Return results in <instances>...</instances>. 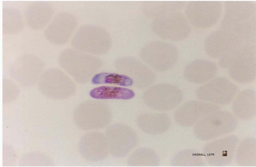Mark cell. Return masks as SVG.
<instances>
[{"label": "cell", "mask_w": 256, "mask_h": 167, "mask_svg": "<svg viewBox=\"0 0 256 167\" xmlns=\"http://www.w3.org/2000/svg\"><path fill=\"white\" fill-rule=\"evenodd\" d=\"M39 90L48 97L63 99L72 95L76 86L72 80L58 68L47 69L40 77L37 81Z\"/></svg>", "instance_id": "obj_1"}, {"label": "cell", "mask_w": 256, "mask_h": 167, "mask_svg": "<svg viewBox=\"0 0 256 167\" xmlns=\"http://www.w3.org/2000/svg\"><path fill=\"white\" fill-rule=\"evenodd\" d=\"M140 57L150 67L157 71L163 72L172 68L178 58L176 47L161 41L150 42L141 49Z\"/></svg>", "instance_id": "obj_2"}, {"label": "cell", "mask_w": 256, "mask_h": 167, "mask_svg": "<svg viewBox=\"0 0 256 167\" xmlns=\"http://www.w3.org/2000/svg\"><path fill=\"white\" fill-rule=\"evenodd\" d=\"M183 93L179 87L168 84H155L146 90L142 98L145 104L153 109L171 110L182 101Z\"/></svg>", "instance_id": "obj_3"}, {"label": "cell", "mask_w": 256, "mask_h": 167, "mask_svg": "<svg viewBox=\"0 0 256 167\" xmlns=\"http://www.w3.org/2000/svg\"><path fill=\"white\" fill-rule=\"evenodd\" d=\"M239 90L238 87L227 78L222 76L214 78L197 89L199 99L220 105L229 103Z\"/></svg>", "instance_id": "obj_4"}, {"label": "cell", "mask_w": 256, "mask_h": 167, "mask_svg": "<svg viewBox=\"0 0 256 167\" xmlns=\"http://www.w3.org/2000/svg\"><path fill=\"white\" fill-rule=\"evenodd\" d=\"M219 1H191L186 5L185 12L189 22L199 28L211 27L218 21L222 12Z\"/></svg>", "instance_id": "obj_5"}, {"label": "cell", "mask_w": 256, "mask_h": 167, "mask_svg": "<svg viewBox=\"0 0 256 167\" xmlns=\"http://www.w3.org/2000/svg\"><path fill=\"white\" fill-rule=\"evenodd\" d=\"M153 32L163 39L172 41L185 39L190 31V27L185 17L175 12L156 18L152 23Z\"/></svg>", "instance_id": "obj_6"}, {"label": "cell", "mask_w": 256, "mask_h": 167, "mask_svg": "<svg viewBox=\"0 0 256 167\" xmlns=\"http://www.w3.org/2000/svg\"><path fill=\"white\" fill-rule=\"evenodd\" d=\"M45 64L37 57L24 55L13 62L10 68L11 76L22 86L29 87L38 80L44 70Z\"/></svg>", "instance_id": "obj_7"}, {"label": "cell", "mask_w": 256, "mask_h": 167, "mask_svg": "<svg viewBox=\"0 0 256 167\" xmlns=\"http://www.w3.org/2000/svg\"><path fill=\"white\" fill-rule=\"evenodd\" d=\"M58 60L61 66L80 84L88 82L99 69L97 67L88 65V63L78 61L77 52L70 49L62 51Z\"/></svg>", "instance_id": "obj_8"}, {"label": "cell", "mask_w": 256, "mask_h": 167, "mask_svg": "<svg viewBox=\"0 0 256 167\" xmlns=\"http://www.w3.org/2000/svg\"><path fill=\"white\" fill-rule=\"evenodd\" d=\"M242 41L230 32L222 29L213 32L207 37L205 48L209 56L220 58L229 49L241 44Z\"/></svg>", "instance_id": "obj_9"}, {"label": "cell", "mask_w": 256, "mask_h": 167, "mask_svg": "<svg viewBox=\"0 0 256 167\" xmlns=\"http://www.w3.org/2000/svg\"><path fill=\"white\" fill-rule=\"evenodd\" d=\"M218 70L217 66L214 62L199 59L190 62L185 66L184 75L190 83L203 84L213 78Z\"/></svg>", "instance_id": "obj_10"}, {"label": "cell", "mask_w": 256, "mask_h": 167, "mask_svg": "<svg viewBox=\"0 0 256 167\" xmlns=\"http://www.w3.org/2000/svg\"><path fill=\"white\" fill-rule=\"evenodd\" d=\"M125 58V65L120 70V72L131 78L136 88L142 89L154 82L156 75L151 69L135 58Z\"/></svg>", "instance_id": "obj_11"}, {"label": "cell", "mask_w": 256, "mask_h": 167, "mask_svg": "<svg viewBox=\"0 0 256 167\" xmlns=\"http://www.w3.org/2000/svg\"><path fill=\"white\" fill-rule=\"evenodd\" d=\"M226 4L225 14L221 24L223 30L251 19L255 10V4L251 1H228Z\"/></svg>", "instance_id": "obj_12"}, {"label": "cell", "mask_w": 256, "mask_h": 167, "mask_svg": "<svg viewBox=\"0 0 256 167\" xmlns=\"http://www.w3.org/2000/svg\"><path fill=\"white\" fill-rule=\"evenodd\" d=\"M54 13L53 8L50 3L44 1H36L26 8L24 17L29 27L40 30L47 24Z\"/></svg>", "instance_id": "obj_13"}, {"label": "cell", "mask_w": 256, "mask_h": 167, "mask_svg": "<svg viewBox=\"0 0 256 167\" xmlns=\"http://www.w3.org/2000/svg\"><path fill=\"white\" fill-rule=\"evenodd\" d=\"M72 29L71 17L63 13L57 14L45 30L46 39L51 43L62 45L67 41Z\"/></svg>", "instance_id": "obj_14"}, {"label": "cell", "mask_w": 256, "mask_h": 167, "mask_svg": "<svg viewBox=\"0 0 256 167\" xmlns=\"http://www.w3.org/2000/svg\"><path fill=\"white\" fill-rule=\"evenodd\" d=\"M216 105L202 101L192 100L184 103L174 113L175 121L179 124L195 120L218 109Z\"/></svg>", "instance_id": "obj_15"}, {"label": "cell", "mask_w": 256, "mask_h": 167, "mask_svg": "<svg viewBox=\"0 0 256 167\" xmlns=\"http://www.w3.org/2000/svg\"><path fill=\"white\" fill-rule=\"evenodd\" d=\"M255 56H251L239 59L229 67L228 74L235 82L247 84L256 78Z\"/></svg>", "instance_id": "obj_16"}, {"label": "cell", "mask_w": 256, "mask_h": 167, "mask_svg": "<svg viewBox=\"0 0 256 167\" xmlns=\"http://www.w3.org/2000/svg\"><path fill=\"white\" fill-rule=\"evenodd\" d=\"M137 122L141 130L153 134L165 132L171 123L168 116L163 113H142L138 116Z\"/></svg>", "instance_id": "obj_17"}, {"label": "cell", "mask_w": 256, "mask_h": 167, "mask_svg": "<svg viewBox=\"0 0 256 167\" xmlns=\"http://www.w3.org/2000/svg\"><path fill=\"white\" fill-rule=\"evenodd\" d=\"M256 91L251 89L241 91L237 95L233 105V110L237 116L246 118L255 113Z\"/></svg>", "instance_id": "obj_18"}, {"label": "cell", "mask_w": 256, "mask_h": 167, "mask_svg": "<svg viewBox=\"0 0 256 167\" xmlns=\"http://www.w3.org/2000/svg\"><path fill=\"white\" fill-rule=\"evenodd\" d=\"M184 4V1H146L143 3L142 8L147 16L158 18L175 12L181 9Z\"/></svg>", "instance_id": "obj_19"}, {"label": "cell", "mask_w": 256, "mask_h": 167, "mask_svg": "<svg viewBox=\"0 0 256 167\" xmlns=\"http://www.w3.org/2000/svg\"><path fill=\"white\" fill-rule=\"evenodd\" d=\"M89 95L93 98L98 99H119L127 100L135 96L131 89L120 87L103 86L92 89Z\"/></svg>", "instance_id": "obj_20"}, {"label": "cell", "mask_w": 256, "mask_h": 167, "mask_svg": "<svg viewBox=\"0 0 256 167\" xmlns=\"http://www.w3.org/2000/svg\"><path fill=\"white\" fill-rule=\"evenodd\" d=\"M251 56H255V46L250 43H242L229 49L220 58L219 64L223 68H228L238 59Z\"/></svg>", "instance_id": "obj_21"}, {"label": "cell", "mask_w": 256, "mask_h": 167, "mask_svg": "<svg viewBox=\"0 0 256 167\" xmlns=\"http://www.w3.org/2000/svg\"><path fill=\"white\" fill-rule=\"evenodd\" d=\"M24 23L18 9L10 7L3 8V32L7 34L18 33L23 28Z\"/></svg>", "instance_id": "obj_22"}, {"label": "cell", "mask_w": 256, "mask_h": 167, "mask_svg": "<svg viewBox=\"0 0 256 167\" xmlns=\"http://www.w3.org/2000/svg\"><path fill=\"white\" fill-rule=\"evenodd\" d=\"M94 84H110L127 87L134 85L133 80L122 74L102 72L95 75L91 79Z\"/></svg>", "instance_id": "obj_23"}]
</instances>
